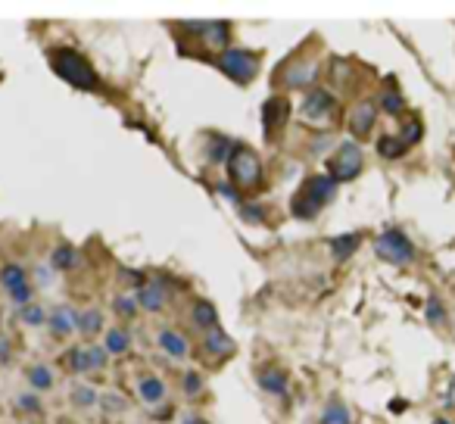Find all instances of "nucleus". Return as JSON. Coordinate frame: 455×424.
<instances>
[{"label":"nucleus","instance_id":"f257e3e1","mask_svg":"<svg viewBox=\"0 0 455 424\" xmlns=\"http://www.w3.org/2000/svg\"><path fill=\"white\" fill-rule=\"evenodd\" d=\"M334 197H337V182L331 175H309L296 187L293 200H290V212L296 218H315Z\"/></svg>","mask_w":455,"mask_h":424},{"label":"nucleus","instance_id":"f03ea898","mask_svg":"<svg viewBox=\"0 0 455 424\" xmlns=\"http://www.w3.org/2000/svg\"><path fill=\"white\" fill-rule=\"evenodd\" d=\"M50 66L62 82H69L72 88H82V91H94L100 88V78L94 72V66L75 47H53L50 50Z\"/></svg>","mask_w":455,"mask_h":424},{"label":"nucleus","instance_id":"7ed1b4c3","mask_svg":"<svg viewBox=\"0 0 455 424\" xmlns=\"http://www.w3.org/2000/svg\"><path fill=\"white\" fill-rule=\"evenodd\" d=\"M225 169H228V182L237 187V191H256L262 184V160L247 144L231 147V156H228Z\"/></svg>","mask_w":455,"mask_h":424},{"label":"nucleus","instance_id":"20e7f679","mask_svg":"<svg viewBox=\"0 0 455 424\" xmlns=\"http://www.w3.org/2000/svg\"><path fill=\"white\" fill-rule=\"evenodd\" d=\"M215 66L237 84H249L259 75V66H262V57L256 50H247V47H228L225 53L215 57Z\"/></svg>","mask_w":455,"mask_h":424},{"label":"nucleus","instance_id":"39448f33","mask_svg":"<svg viewBox=\"0 0 455 424\" xmlns=\"http://www.w3.org/2000/svg\"><path fill=\"white\" fill-rule=\"evenodd\" d=\"M362 166H365L362 147H359L356 140H343V144H337L331 160H327V175H331L337 184L352 182V178L362 175Z\"/></svg>","mask_w":455,"mask_h":424},{"label":"nucleus","instance_id":"423d86ee","mask_svg":"<svg viewBox=\"0 0 455 424\" xmlns=\"http://www.w3.org/2000/svg\"><path fill=\"white\" fill-rule=\"evenodd\" d=\"M374 253H378V259H383V262H390V265H409L415 259V243L405 238V231H399V228H387V231L374 240Z\"/></svg>","mask_w":455,"mask_h":424},{"label":"nucleus","instance_id":"0eeeda50","mask_svg":"<svg viewBox=\"0 0 455 424\" xmlns=\"http://www.w3.org/2000/svg\"><path fill=\"white\" fill-rule=\"evenodd\" d=\"M290 113H293V106H290V100L284 94H271L269 100L262 104V131H265V140H278L284 135L287 122H290Z\"/></svg>","mask_w":455,"mask_h":424},{"label":"nucleus","instance_id":"6e6552de","mask_svg":"<svg viewBox=\"0 0 455 424\" xmlns=\"http://www.w3.org/2000/svg\"><path fill=\"white\" fill-rule=\"evenodd\" d=\"M187 31H193V35L200 38L203 44H206V50L213 53H225L228 50V41H231V22H184Z\"/></svg>","mask_w":455,"mask_h":424},{"label":"nucleus","instance_id":"1a4fd4ad","mask_svg":"<svg viewBox=\"0 0 455 424\" xmlns=\"http://www.w3.org/2000/svg\"><path fill=\"white\" fill-rule=\"evenodd\" d=\"M334 109H337V97L327 88H312L300 104L303 119H309V122H327L334 116Z\"/></svg>","mask_w":455,"mask_h":424},{"label":"nucleus","instance_id":"9d476101","mask_svg":"<svg viewBox=\"0 0 455 424\" xmlns=\"http://www.w3.org/2000/svg\"><path fill=\"white\" fill-rule=\"evenodd\" d=\"M318 78V62L315 60H290L284 69H281V84L284 88H309L312 82Z\"/></svg>","mask_w":455,"mask_h":424},{"label":"nucleus","instance_id":"9b49d317","mask_svg":"<svg viewBox=\"0 0 455 424\" xmlns=\"http://www.w3.org/2000/svg\"><path fill=\"white\" fill-rule=\"evenodd\" d=\"M78 316L82 312H75L69 303H60L47 312V328H50L53 337H72L78 331Z\"/></svg>","mask_w":455,"mask_h":424},{"label":"nucleus","instance_id":"f8f14e48","mask_svg":"<svg viewBox=\"0 0 455 424\" xmlns=\"http://www.w3.org/2000/svg\"><path fill=\"white\" fill-rule=\"evenodd\" d=\"M374 122H378V104L374 100H359L356 106H352V113H349V131H352V138H368L371 135V128H374Z\"/></svg>","mask_w":455,"mask_h":424},{"label":"nucleus","instance_id":"ddd939ff","mask_svg":"<svg viewBox=\"0 0 455 424\" xmlns=\"http://www.w3.org/2000/svg\"><path fill=\"white\" fill-rule=\"evenodd\" d=\"M156 343H159V350L166 352L169 359H187L191 356V343H187V337L181 331H175V328H162L159 337H156Z\"/></svg>","mask_w":455,"mask_h":424},{"label":"nucleus","instance_id":"4468645a","mask_svg":"<svg viewBox=\"0 0 455 424\" xmlns=\"http://www.w3.org/2000/svg\"><path fill=\"white\" fill-rule=\"evenodd\" d=\"M191 325L197 328V331H213V328H222L218 325V309L209 300H193V306H191Z\"/></svg>","mask_w":455,"mask_h":424},{"label":"nucleus","instance_id":"2eb2a0df","mask_svg":"<svg viewBox=\"0 0 455 424\" xmlns=\"http://www.w3.org/2000/svg\"><path fill=\"white\" fill-rule=\"evenodd\" d=\"M135 300H137V306H140V309H144V312H150V316H156V312H162V309H166L169 294H166V290H162V287H156L153 281H147V284H144V287H140L137 294H135Z\"/></svg>","mask_w":455,"mask_h":424},{"label":"nucleus","instance_id":"dca6fc26","mask_svg":"<svg viewBox=\"0 0 455 424\" xmlns=\"http://www.w3.org/2000/svg\"><path fill=\"white\" fill-rule=\"evenodd\" d=\"M203 350H206L213 359H228V356H234L237 347H234V340L222 331V328H213V331L203 334Z\"/></svg>","mask_w":455,"mask_h":424},{"label":"nucleus","instance_id":"f3484780","mask_svg":"<svg viewBox=\"0 0 455 424\" xmlns=\"http://www.w3.org/2000/svg\"><path fill=\"white\" fill-rule=\"evenodd\" d=\"M137 396L144 399L147 406L166 403V384H162V378H156V374H144V378L137 381Z\"/></svg>","mask_w":455,"mask_h":424},{"label":"nucleus","instance_id":"a211bd4d","mask_svg":"<svg viewBox=\"0 0 455 424\" xmlns=\"http://www.w3.org/2000/svg\"><path fill=\"white\" fill-rule=\"evenodd\" d=\"M256 381H259V387H262L265 394H271V396H287V374L281 372V368H259Z\"/></svg>","mask_w":455,"mask_h":424},{"label":"nucleus","instance_id":"6ab92c4d","mask_svg":"<svg viewBox=\"0 0 455 424\" xmlns=\"http://www.w3.org/2000/svg\"><path fill=\"white\" fill-rule=\"evenodd\" d=\"M22 284H28V272L22 269L19 262H4L0 265V287L10 294V290L16 287H22Z\"/></svg>","mask_w":455,"mask_h":424},{"label":"nucleus","instance_id":"aec40b11","mask_svg":"<svg viewBox=\"0 0 455 424\" xmlns=\"http://www.w3.org/2000/svg\"><path fill=\"white\" fill-rule=\"evenodd\" d=\"M78 265V250L72 247V243H60V247H53L50 253V269L53 272H72Z\"/></svg>","mask_w":455,"mask_h":424},{"label":"nucleus","instance_id":"412c9836","mask_svg":"<svg viewBox=\"0 0 455 424\" xmlns=\"http://www.w3.org/2000/svg\"><path fill=\"white\" fill-rule=\"evenodd\" d=\"M362 247V234H340V238H334L331 240V256L337 259V262H343V259H349L356 250Z\"/></svg>","mask_w":455,"mask_h":424},{"label":"nucleus","instance_id":"4be33fe9","mask_svg":"<svg viewBox=\"0 0 455 424\" xmlns=\"http://www.w3.org/2000/svg\"><path fill=\"white\" fill-rule=\"evenodd\" d=\"M26 381L31 384L35 394H47V390H53V384H57V378H53V372L47 365H31L26 372Z\"/></svg>","mask_w":455,"mask_h":424},{"label":"nucleus","instance_id":"5701e85b","mask_svg":"<svg viewBox=\"0 0 455 424\" xmlns=\"http://www.w3.org/2000/svg\"><path fill=\"white\" fill-rule=\"evenodd\" d=\"M103 331V312L97 309V306H91V309H84L82 316H78V334L82 337H97Z\"/></svg>","mask_w":455,"mask_h":424},{"label":"nucleus","instance_id":"b1692460","mask_svg":"<svg viewBox=\"0 0 455 424\" xmlns=\"http://www.w3.org/2000/svg\"><path fill=\"white\" fill-rule=\"evenodd\" d=\"M69 403H72L75 409H91V406L100 403V396L88 384H72V387H69Z\"/></svg>","mask_w":455,"mask_h":424},{"label":"nucleus","instance_id":"393cba45","mask_svg":"<svg viewBox=\"0 0 455 424\" xmlns=\"http://www.w3.org/2000/svg\"><path fill=\"white\" fill-rule=\"evenodd\" d=\"M231 147H234V140H228L222 135H213L209 138V144H206V162H213V166H218V162H228V156H231Z\"/></svg>","mask_w":455,"mask_h":424},{"label":"nucleus","instance_id":"a878e982","mask_svg":"<svg viewBox=\"0 0 455 424\" xmlns=\"http://www.w3.org/2000/svg\"><path fill=\"white\" fill-rule=\"evenodd\" d=\"M321 424H352V415L343 399H327L325 412H321Z\"/></svg>","mask_w":455,"mask_h":424},{"label":"nucleus","instance_id":"bb28decb","mask_svg":"<svg viewBox=\"0 0 455 424\" xmlns=\"http://www.w3.org/2000/svg\"><path fill=\"white\" fill-rule=\"evenodd\" d=\"M106 352L109 356H125V352L131 350V334L125 331V328H113V331H106Z\"/></svg>","mask_w":455,"mask_h":424},{"label":"nucleus","instance_id":"cd10ccee","mask_svg":"<svg viewBox=\"0 0 455 424\" xmlns=\"http://www.w3.org/2000/svg\"><path fill=\"white\" fill-rule=\"evenodd\" d=\"M378 153L383 160H403V156L409 153V147L403 144L399 135H383V138H378Z\"/></svg>","mask_w":455,"mask_h":424},{"label":"nucleus","instance_id":"c85d7f7f","mask_svg":"<svg viewBox=\"0 0 455 424\" xmlns=\"http://www.w3.org/2000/svg\"><path fill=\"white\" fill-rule=\"evenodd\" d=\"M109 368V352L106 347H84V372H106Z\"/></svg>","mask_w":455,"mask_h":424},{"label":"nucleus","instance_id":"c756f323","mask_svg":"<svg viewBox=\"0 0 455 424\" xmlns=\"http://www.w3.org/2000/svg\"><path fill=\"white\" fill-rule=\"evenodd\" d=\"M378 109H383L387 116H403L405 113V100H403V94H399L396 88H387L378 97Z\"/></svg>","mask_w":455,"mask_h":424},{"label":"nucleus","instance_id":"7c9ffc66","mask_svg":"<svg viewBox=\"0 0 455 424\" xmlns=\"http://www.w3.org/2000/svg\"><path fill=\"white\" fill-rule=\"evenodd\" d=\"M19 321H22V325H28V328H41V325H47L44 306H41V303H31V306H26V309H19Z\"/></svg>","mask_w":455,"mask_h":424},{"label":"nucleus","instance_id":"2f4dec72","mask_svg":"<svg viewBox=\"0 0 455 424\" xmlns=\"http://www.w3.org/2000/svg\"><path fill=\"white\" fill-rule=\"evenodd\" d=\"M113 309H116V316H119V318L131 321V318L137 316V309H140V306H137V300H135V296H125V294H119V296H116V300H113Z\"/></svg>","mask_w":455,"mask_h":424},{"label":"nucleus","instance_id":"473e14b6","mask_svg":"<svg viewBox=\"0 0 455 424\" xmlns=\"http://www.w3.org/2000/svg\"><path fill=\"white\" fill-rule=\"evenodd\" d=\"M10 303L16 306V309H26V306H31V303H35V284L28 281V284L10 290Z\"/></svg>","mask_w":455,"mask_h":424},{"label":"nucleus","instance_id":"72a5a7b5","mask_svg":"<svg viewBox=\"0 0 455 424\" xmlns=\"http://www.w3.org/2000/svg\"><path fill=\"white\" fill-rule=\"evenodd\" d=\"M421 135H425V128H421V122H418V119L403 122V128H399V138H403V144H405V147H415V144L421 140Z\"/></svg>","mask_w":455,"mask_h":424},{"label":"nucleus","instance_id":"f704fd0d","mask_svg":"<svg viewBox=\"0 0 455 424\" xmlns=\"http://www.w3.org/2000/svg\"><path fill=\"white\" fill-rule=\"evenodd\" d=\"M16 409L22 415H41L44 406H41V399H38V394H19L16 396Z\"/></svg>","mask_w":455,"mask_h":424},{"label":"nucleus","instance_id":"c9c22d12","mask_svg":"<svg viewBox=\"0 0 455 424\" xmlns=\"http://www.w3.org/2000/svg\"><path fill=\"white\" fill-rule=\"evenodd\" d=\"M237 212H240V218H243L247 225H265V209L256 206V203H249V200L240 203Z\"/></svg>","mask_w":455,"mask_h":424},{"label":"nucleus","instance_id":"e433bc0d","mask_svg":"<svg viewBox=\"0 0 455 424\" xmlns=\"http://www.w3.org/2000/svg\"><path fill=\"white\" fill-rule=\"evenodd\" d=\"M425 316H427L430 325H446V309H443V303L437 300V296H430V300H427Z\"/></svg>","mask_w":455,"mask_h":424},{"label":"nucleus","instance_id":"4c0bfd02","mask_svg":"<svg viewBox=\"0 0 455 424\" xmlns=\"http://www.w3.org/2000/svg\"><path fill=\"white\" fill-rule=\"evenodd\" d=\"M181 387H184L187 396H200V394H203V378H200V372H184V374H181Z\"/></svg>","mask_w":455,"mask_h":424},{"label":"nucleus","instance_id":"58836bf2","mask_svg":"<svg viewBox=\"0 0 455 424\" xmlns=\"http://www.w3.org/2000/svg\"><path fill=\"white\" fill-rule=\"evenodd\" d=\"M66 365L72 374H84V347H72L66 352Z\"/></svg>","mask_w":455,"mask_h":424},{"label":"nucleus","instance_id":"ea45409f","mask_svg":"<svg viewBox=\"0 0 455 424\" xmlns=\"http://www.w3.org/2000/svg\"><path fill=\"white\" fill-rule=\"evenodd\" d=\"M100 409L119 415V412H125V399L119 394H103V396H100Z\"/></svg>","mask_w":455,"mask_h":424},{"label":"nucleus","instance_id":"a19ab883","mask_svg":"<svg viewBox=\"0 0 455 424\" xmlns=\"http://www.w3.org/2000/svg\"><path fill=\"white\" fill-rule=\"evenodd\" d=\"M215 191L222 194L225 200H231L234 206H240V203H243V200H240V191H237V187H234L231 182H218V187H215Z\"/></svg>","mask_w":455,"mask_h":424},{"label":"nucleus","instance_id":"79ce46f5","mask_svg":"<svg viewBox=\"0 0 455 424\" xmlns=\"http://www.w3.org/2000/svg\"><path fill=\"white\" fill-rule=\"evenodd\" d=\"M53 281H57V278H53L50 265H38V269H35V284L38 287H53Z\"/></svg>","mask_w":455,"mask_h":424},{"label":"nucleus","instance_id":"37998d69","mask_svg":"<svg viewBox=\"0 0 455 424\" xmlns=\"http://www.w3.org/2000/svg\"><path fill=\"white\" fill-rule=\"evenodd\" d=\"M119 281H128V284H135L137 290L147 284V281L140 278V272H135V269H119Z\"/></svg>","mask_w":455,"mask_h":424},{"label":"nucleus","instance_id":"c03bdc74","mask_svg":"<svg viewBox=\"0 0 455 424\" xmlns=\"http://www.w3.org/2000/svg\"><path fill=\"white\" fill-rule=\"evenodd\" d=\"M10 359H13L10 340H6V337H0V365H10Z\"/></svg>","mask_w":455,"mask_h":424},{"label":"nucleus","instance_id":"a18cd8bd","mask_svg":"<svg viewBox=\"0 0 455 424\" xmlns=\"http://www.w3.org/2000/svg\"><path fill=\"white\" fill-rule=\"evenodd\" d=\"M181 424H206V421H203L200 415H184V421H181Z\"/></svg>","mask_w":455,"mask_h":424},{"label":"nucleus","instance_id":"49530a36","mask_svg":"<svg viewBox=\"0 0 455 424\" xmlns=\"http://www.w3.org/2000/svg\"><path fill=\"white\" fill-rule=\"evenodd\" d=\"M449 406H455V378H452V384H449Z\"/></svg>","mask_w":455,"mask_h":424},{"label":"nucleus","instance_id":"de8ad7c7","mask_svg":"<svg viewBox=\"0 0 455 424\" xmlns=\"http://www.w3.org/2000/svg\"><path fill=\"white\" fill-rule=\"evenodd\" d=\"M434 424H449V421H446V418H437V421H434Z\"/></svg>","mask_w":455,"mask_h":424}]
</instances>
